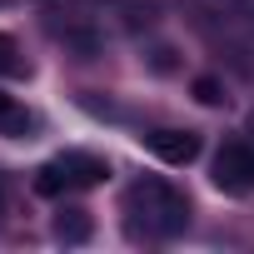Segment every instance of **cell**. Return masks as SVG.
<instances>
[{
    "instance_id": "obj_1",
    "label": "cell",
    "mask_w": 254,
    "mask_h": 254,
    "mask_svg": "<svg viewBox=\"0 0 254 254\" xmlns=\"http://www.w3.org/2000/svg\"><path fill=\"white\" fill-rule=\"evenodd\" d=\"M125 204H130L135 224H140L145 234H155V239H175V234L190 224V199H185L180 190H170L165 180H140Z\"/></svg>"
},
{
    "instance_id": "obj_2",
    "label": "cell",
    "mask_w": 254,
    "mask_h": 254,
    "mask_svg": "<svg viewBox=\"0 0 254 254\" xmlns=\"http://www.w3.org/2000/svg\"><path fill=\"white\" fill-rule=\"evenodd\" d=\"M105 175H110V165H105L100 155L65 150V155H55V160H45V165H40V175H35V190H40V194H70V190L105 185Z\"/></svg>"
},
{
    "instance_id": "obj_3",
    "label": "cell",
    "mask_w": 254,
    "mask_h": 254,
    "mask_svg": "<svg viewBox=\"0 0 254 254\" xmlns=\"http://www.w3.org/2000/svg\"><path fill=\"white\" fill-rule=\"evenodd\" d=\"M214 185L219 190H229V194H244V190H254V145H224L219 155H214Z\"/></svg>"
},
{
    "instance_id": "obj_4",
    "label": "cell",
    "mask_w": 254,
    "mask_h": 254,
    "mask_svg": "<svg viewBox=\"0 0 254 254\" xmlns=\"http://www.w3.org/2000/svg\"><path fill=\"white\" fill-rule=\"evenodd\" d=\"M145 145H150L165 165H190V160L199 155V135H194V130H150Z\"/></svg>"
},
{
    "instance_id": "obj_5",
    "label": "cell",
    "mask_w": 254,
    "mask_h": 254,
    "mask_svg": "<svg viewBox=\"0 0 254 254\" xmlns=\"http://www.w3.org/2000/svg\"><path fill=\"white\" fill-rule=\"evenodd\" d=\"M55 239H65V244H85V239H90V214H85V209H65V214L55 219Z\"/></svg>"
},
{
    "instance_id": "obj_6",
    "label": "cell",
    "mask_w": 254,
    "mask_h": 254,
    "mask_svg": "<svg viewBox=\"0 0 254 254\" xmlns=\"http://www.w3.org/2000/svg\"><path fill=\"white\" fill-rule=\"evenodd\" d=\"M0 130L5 135H25V130H35V115H25L20 105H10L5 95H0Z\"/></svg>"
},
{
    "instance_id": "obj_7",
    "label": "cell",
    "mask_w": 254,
    "mask_h": 254,
    "mask_svg": "<svg viewBox=\"0 0 254 254\" xmlns=\"http://www.w3.org/2000/svg\"><path fill=\"white\" fill-rule=\"evenodd\" d=\"M25 70H30V65H25V55H20L15 35L0 30V75H25Z\"/></svg>"
},
{
    "instance_id": "obj_8",
    "label": "cell",
    "mask_w": 254,
    "mask_h": 254,
    "mask_svg": "<svg viewBox=\"0 0 254 254\" xmlns=\"http://www.w3.org/2000/svg\"><path fill=\"white\" fill-rule=\"evenodd\" d=\"M194 100H199V105H224V85L209 80V75H199V80H194Z\"/></svg>"
},
{
    "instance_id": "obj_9",
    "label": "cell",
    "mask_w": 254,
    "mask_h": 254,
    "mask_svg": "<svg viewBox=\"0 0 254 254\" xmlns=\"http://www.w3.org/2000/svg\"><path fill=\"white\" fill-rule=\"evenodd\" d=\"M0 5H15V0H0Z\"/></svg>"
},
{
    "instance_id": "obj_10",
    "label": "cell",
    "mask_w": 254,
    "mask_h": 254,
    "mask_svg": "<svg viewBox=\"0 0 254 254\" xmlns=\"http://www.w3.org/2000/svg\"><path fill=\"white\" fill-rule=\"evenodd\" d=\"M244 5H249V10H254V0H244Z\"/></svg>"
}]
</instances>
